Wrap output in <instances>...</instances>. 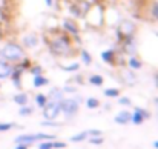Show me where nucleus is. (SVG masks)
Segmentation results:
<instances>
[{"label":"nucleus","mask_w":158,"mask_h":149,"mask_svg":"<svg viewBox=\"0 0 158 149\" xmlns=\"http://www.w3.org/2000/svg\"><path fill=\"white\" fill-rule=\"evenodd\" d=\"M131 115H132V112H129V111H121L120 114L115 115V123L127 125V123L131 121Z\"/></svg>","instance_id":"11"},{"label":"nucleus","mask_w":158,"mask_h":149,"mask_svg":"<svg viewBox=\"0 0 158 149\" xmlns=\"http://www.w3.org/2000/svg\"><path fill=\"white\" fill-rule=\"evenodd\" d=\"M61 114L60 101H48L46 106L43 108V117L45 120H55Z\"/></svg>","instance_id":"3"},{"label":"nucleus","mask_w":158,"mask_h":149,"mask_svg":"<svg viewBox=\"0 0 158 149\" xmlns=\"http://www.w3.org/2000/svg\"><path fill=\"white\" fill-rule=\"evenodd\" d=\"M154 148H157V149H158V142H154Z\"/></svg>","instance_id":"38"},{"label":"nucleus","mask_w":158,"mask_h":149,"mask_svg":"<svg viewBox=\"0 0 158 149\" xmlns=\"http://www.w3.org/2000/svg\"><path fill=\"white\" fill-rule=\"evenodd\" d=\"M42 71H43V69H42L40 66H34V65H32V66L29 68V72H31V74H34V75H40V74H42Z\"/></svg>","instance_id":"29"},{"label":"nucleus","mask_w":158,"mask_h":149,"mask_svg":"<svg viewBox=\"0 0 158 149\" xmlns=\"http://www.w3.org/2000/svg\"><path fill=\"white\" fill-rule=\"evenodd\" d=\"M49 83V80L45 77V75H34V88H42V86H46Z\"/></svg>","instance_id":"16"},{"label":"nucleus","mask_w":158,"mask_h":149,"mask_svg":"<svg viewBox=\"0 0 158 149\" xmlns=\"http://www.w3.org/2000/svg\"><path fill=\"white\" fill-rule=\"evenodd\" d=\"M152 14H154V17L158 20V3L154 5V8H152Z\"/></svg>","instance_id":"33"},{"label":"nucleus","mask_w":158,"mask_h":149,"mask_svg":"<svg viewBox=\"0 0 158 149\" xmlns=\"http://www.w3.org/2000/svg\"><path fill=\"white\" fill-rule=\"evenodd\" d=\"M22 43H23V46L25 48H34V46H37V36L35 34H28V36H25L23 39H22Z\"/></svg>","instance_id":"10"},{"label":"nucleus","mask_w":158,"mask_h":149,"mask_svg":"<svg viewBox=\"0 0 158 149\" xmlns=\"http://www.w3.org/2000/svg\"><path fill=\"white\" fill-rule=\"evenodd\" d=\"M86 106H88L89 109H95V108H98V106H100V101H98V99L89 97V99L86 100Z\"/></svg>","instance_id":"23"},{"label":"nucleus","mask_w":158,"mask_h":149,"mask_svg":"<svg viewBox=\"0 0 158 149\" xmlns=\"http://www.w3.org/2000/svg\"><path fill=\"white\" fill-rule=\"evenodd\" d=\"M123 82L126 83V85H135L137 83V77H135V74L132 72V69H124L123 72Z\"/></svg>","instance_id":"13"},{"label":"nucleus","mask_w":158,"mask_h":149,"mask_svg":"<svg viewBox=\"0 0 158 149\" xmlns=\"http://www.w3.org/2000/svg\"><path fill=\"white\" fill-rule=\"evenodd\" d=\"M48 45L55 55H72V37L68 32L54 31L52 37H48Z\"/></svg>","instance_id":"1"},{"label":"nucleus","mask_w":158,"mask_h":149,"mask_svg":"<svg viewBox=\"0 0 158 149\" xmlns=\"http://www.w3.org/2000/svg\"><path fill=\"white\" fill-rule=\"evenodd\" d=\"M115 57H117V54L112 49H107L102 52V60L105 63H109V65H115Z\"/></svg>","instance_id":"14"},{"label":"nucleus","mask_w":158,"mask_h":149,"mask_svg":"<svg viewBox=\"0 0 158 149\" xmlns=\"http://www.w3.org/2000/svg\"><path fill=\"white\" fill-rule=\"evenodd\" d=\"M154 103H155V106L158 108V97H155V99H154Z\"/></svg>","instance_id":"37"},{"label":"nucleus","mask_w":158,"mask_h":149,"mask_svg":"<svg viewBox=\"0 0 158 149\" xmlns=\"http://www.w3.org/2000/svg\"><path fill=\"white\" fill-rule=\"evenodd\" d=\"M35 103H37V106L39 108H45L46 106V103H48V97H46V94H37L35 96Z\"/></svg>","instance_id":"19"},{"label":"nucleus","mask_w":158,"mask_h":149,"mask_svg":"<svg viewBox=\"0 0 158 149\" xmlns=\"http://www.w3.org/2000/svg\"><path fill=\"white\" fill-rule=\"evenodd\" d=\"M63 94H64V92H63L61 89L54 88V89H51V91L48 92V96H46V97H48V101H61V100L64 99V97H63Z\"/></svg>","instance_id":"12"},{"label":"nucleus","mask_w":158,"mask_h":149,"mask_svg":"<svg viewBox=\"0 0 158 149\" xmlns=\"http://www.w3.org/2000/svg\"><path fill=\"white\" fill-rule=\"evenodd\" d=\"M45 2H46V5H48V6H52V2H54V0H45Z\"/></svg>","instance_id":"35"},{"label":"nucleus","mask_w":158,"mask_h":149,"mask_svg":"<svg viewBox=\"0 0 158 149\" xmlns=\"http://www.w3.org/2000/svg\"><path fill=\"white\" fill-rule=\"evenodd\" d=\"M63 28H64V32H68L71 37H77L78 36V26L75 25V22L72 20H64L63 22Z\"/></svg>","instance_id":"7"},{"label":"nucleus","mask_w":158,"mask_h":149,"mask_svg":"<svg viewBox=\"0 0 158 149\" xmlns=\"http://www.w3.org/2000/svg\"><path fill=\"white\" fill-rule=\"evenodd\" d=\"M118 103L123 104V106H129V104H132V101H131L129 97H118Z\"/></svg>","instance_id":"30"},{"label":"nucleus","mask_w":158,"mask_h":149,"mask_svg":"<svg viewBox=\"0 0 158 149\" xmlns=\"http://www.w3.org/2000/svg\"><path fill=\"white\" fill-rule=\"evenodd\" d=\"M19 114H20L22 117H28V115H31V114H32V108H31V106H28V104H25V106H20V109H19Z\"/></svg>","instance_id":"22"},{"label":"nucleus","mask_w":158,"mask_h":149,"mask_svg":"<svg viewBox=\"0 0 158 149\" xmlns=\"http://www.w3.org/2000/svg\"><path fill=\"white\" fill-rule=\"evenodd\" d=\"M91 145H103V142H105V138L102 137V135H98V137H91L89 140H88Z\"/></svg>","instance_id":"26"},{"label":"nucleus","mask_w":158,"mask_h":149,"mask_svg":"<svg viewBox=\"0 0 158 149\" xmlns=\"http://www.w3.org/2000/svg\"><path fill=\"white\" fill-rule=\"evenodd\" d=\"M60 108H61V112L64 114V115H69V117H72V115H75L77 112H78V101L74 99H63L60 101Z\"/></svg>","instance_id":"4"},{"label":"nucleus","mask_w":158,"mask_h":149,"mask_svg":"<svg viewBox=\"0 0 158 149\" xmlns=\"http://www.w3.org/2000/svg\"><path fill=\"white\" fill-rule=\"evenodd\" d=\"M80 54H81V60H83L85 65H91V63H92V57H91V54L86 49H83Z\"/></svg>","instance_id":"24"},{"label":"nucleus","mask_w":158,"mask_h":149,"mask_svg":"<svg viewBox=\"0 0 158 149\" xmlns=\"http://www.w3.org/2000/svg\"><path fill=\"white\" fill-rule=\"evenodd\" d=\"M12 65L8 63L6 60H0V79H8L12 72Z\"/></svg>","instance_id":"8"},{"label":"nucleus","mask_w":158,"mask_h":149,"mask_svg":"<svg viewBox=\"0 0 158 149\" xmlns=\"http://www.w3.org/2000/svg\"><path fill=\"white\" fill-rule=\"evenodd\" d=\"M103 77L102 75H98V74H94V75H91L89 77V83L91 85H95V86H102L103 85Z\"/></svg>","instance_id":"20"},{"label":"nucleus","mask_w":158,"mask_h":149,"mask_svg":"<svg viewBox=\"0 0 158 149\" xmlns=\"http://www.w3.org/2000/svg\"><path fill=\"white\" fill-rule=\"evenodd\" d=\"M15 125L14 123H0V132H6V131H11Z\"/></svg>","instance_id":"27"},{"label":"nucleus","mask_w":158,"mask_h":149,"mask_svg":"<svg viewBox=\"0 0 158 149\" xmlns=\"http://www.w3.org/2000/svg\"><path fill=\"white\" fill-rule=\"evenodd\" d=\"M105 96L109 99H115V97H120V89L117 88H107L105 91Z\"/></svg>","instance_id":"21"},{"label":"nucleus","mask_w":158,"mask_h":149,"mask_svg":"<svg viewBox=\"0 0 158 149\" xmlns=\"http://www.w3.org/2000/svg\"><path fill=\"white\" fill-rule=\"evenodd\" d=\"M14 103L15 104H19V106H25V104H28V94L26 92H19V94H15L14 96Z\"/></svg>","instance_id":"15"},{"label":"nucleus","mask_w":158,"mask_h":149,"mask_svg":"<svg viewBox=\"0 0 158 149\" xmlns=\"http://www.w3.org/2000/svg\"><path fill=\"white\" fill-rule=\"evenodd\" d=\"M88 138H89L88 131H81V132L72 135V137H71V142H72V143H80V142H85V140H88Z\"/></svg>","instance_id":"17"},{"label":"nucleus","mask_w":158,"mask_h":149,"mask_svg":"<svg viewBox=\"0 0 158 149\" xmlns=\"http://www.w3.org/2000/svg\"><path fill=\"white\" fill-rule=\"evenodd\" d=\"M155 85H157V88H158V74H155Z\"/></svg>","instance_id":"36"},{"label":"nucleus","mask_w":158,"mask_h":149,"mask_svg":"<svg viewBox=\"0 0 158 149\" xmlns=\"http://www.w3.org/2000/svg\"><path fill=\"white\" fill-rule=\"evenodd\" d=\"M127 65H129V69H132V71H137V69H140V68H141V60H138L135 55H132V57L129 58Z\"/></svg>","instance_id":"18"},{"label":"nucleus","mask_w":158,"mask_h":149,"mask_svg":"<svg viewBox=\"0 0 158 149\" xmlns=\"http://www.w3.org/2000/svg\"><path fill=\"white\" fill-rule=\"evenodd\" d=\"M52 146H54V149H64L68 145L64 142H55V140H52Z\"/></svg>","instance_id":"31"},{"label":"nucleus","mask_w":158,"mask_h":149,"mask_svg":"<svg viewBox=\"0 0 158 149\" xmlns=\"http://www.w3.org/2000/svg\"><path fill=\"white\" fill-rule=\"evenodd\" d=\"M0 86H2V85H0Z\"/></svg>","instance_id":"39"},{"label":"nucleus","mask_w":158,"mask_h":149,"mask_svg":"<svg viewBox=\"0 0 158 149\" xmlns=\"http://www.w3.org/2000/svg\"><path fill=\"white\" fill-rule=\"evenodd\" d=\"M15 145H26V146H31L37 142V135L35 134H22L19 137H15Z\"/></svg>","instance_id":"6"},{"label":"nucleus","mask_w":158,"mask_h":149,"mask_svg":"<svg viewBox=\"0 0 158 149\" xmlns=\"http://www.w3.org/2000/svg\"><path fill=\"white\" fill-rule=\"evenodd\" d=\"M2 51V57L3 60H6L8 63H19L23 57H25V49L14 42H8L3 45V48H0Z\"/></svg>","instance_id":"2"},{"label":"nucleus","mask_w":158,"mask_h":149,"mask_svg":"<svg viewBox=\"0 0 158 149\" xmlns=\"http://www.w3.org/2000/svg\"><path fill=\"white\" fill-rule=\"evenodd\" d=\"M88 135L89 137H98V135H102V131H98V129H88Z\"/></svg>","instance_id":"32"},{"label":"nucleus","mask_w":158,"mask_h":149,"mask_svg":"<svg viewBox=\"0 0 158 149\" xmlns=\"http://www.w3.org/2000/svg\"><path fill=\"white\" fill-rule=\"evenodd\" d=\"M151 117V112L149 111H146V109H143V108H135L134 109V112H132V115H131V121L134 123V125H141L146 118H149Z\"/></svg>","instance_id":"5"},{"label":"nucleus","mask_w":158,"mask_h":149,"mask_svg":"<svg viewBox=\"0 0 158 149\" xmlns=\"http://www.w3.org/2000/svg\"><path fill=\"white\" fill-rule=\"evenodd\" d=\"M29 146H26V145H17L15 146V149H28Z\"/></svg>","instance_id":"34"},{"label":"nucleus","mask_w":158,"mask_h":149,"mask_svg":"<svg viewBox=\"0 0 158 149\" xmlns=\"http://www.w3.org/2000/svg\"><path fill=\"white\" fill-rule=\"evenodd\" d=\"M61 69L63 71H68V72H74V71H78L80 69V65L78 63H72L69 66H61Z\"/></svg>","instance_id":"25"},{"label":"nucleus","mask_w":158,"mask_h":149,"mask_svg":"<svg viewBox=\"0 0 158 149\" xmlns=\"http://www.w3.org/2000/svg\"><path fill=\"white\" fill-rule=\"evenodd\" d=\"M22 72H23V69H22L20 66H14V68H12V72H11L9 79L12 80V83H14L15 88H20V77H22Z\"/></svg>","instance_id":"9"},{"label":"nucleus","mask_w":158,"mask_h":149,"mask_svg":"<svg viewBox=\"0 0 158 149\" xmlns=\"http://www.w3.org/2000/svg\"><path fill=\"white\" fill-rule=\"evenodd\" d=\"M39 149H54V146H52V140H46V142L40 143Z\"/></svg>","instance_id":"28"}]
</instances>
